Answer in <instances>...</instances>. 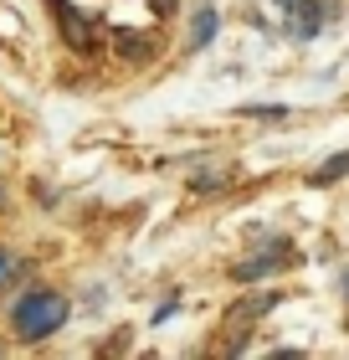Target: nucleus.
<instances>
[{
  "label": "nucleus",
  "instance_id": "1",
  "mask_svg": "<svg viewBox=\"0 0 349 360\" xmlns=\"http://www.w3.org/2000/svg\"><path fill=\"white\" fill-rule=\"evenodd\" d=\"M67 299H62L57 288H31V293H21L15 299V309H11V324H15V340H52L62 324H67Z\"/></svg>",
  "mask_w": 349,
  "mask_h": 360
},
{
  "label": "nucleus",
  "instance_id": "2",
  "mask_svg": "<svg viewBox=\"0 0 349 360\" xmlns=\"http://www.w3.org/2000/svg\"><path fill=\"white\" fill-rule=\"evenodd\" d=\"M319 26H324V6H319V0H293V6H288V31L298 41H313Z\"/></svg>",
  "mask_w": 349,
  "mask_h": 360
},
{
  "label": "nucleus",
  "instance_id": "3",
  "mask_svg": "<svg viewBox=\"0 0 349 360\" xmlns=\"http://www.w3.org/2000/svg\"><path fill=\"white\" fill-rule=\"evenodd\" d=\"M216 26H221L216 6H201V11H195V21H190V46H195V52H206V46L216 41Z\"/></svg>",
  "mask_w": 349,
  "mask_h": 360
},
{
  "label": "nucleus",
  "instance_id": "4",
  "mask_svg": "<svg viewBox=\"0 0 349 360\" xmlns=\"http://www.w3.org/2000/svg\"><path fill=\"white\" fill-rule=\"evenodd\" d=\"M57 15H62V31H67V41H77V46H93V21L82 11H67L57 0Z\"/></svg>",
  "mask_w": 349,
  "mask_h": 360
},
{
  "label": "nucleus",
  "instance_id": "5",
  "mask_svg": "<svg viewBox=\"0 0 349 360\" xmlns=\"http://www.w3.org/2000/svg\"><path fill=\"white\" fill-rule=\"evenodd\" d=\"M282 257H288V248H277V252H268V257H252V263H242L237 268V283H257V278H268Z\"/></svg>",
  "mask_w": 349,
  "mask_h": 360
},
{
  "label": "nucleus",
  "instance_id": "6",
  "mask_svg": "<svg viewBox=\"0 0 349 360\" xmlns=\"http://www.w3.org/2000/svg\"><path fill=\"white\" fill-rule=\"evenodd\" d=\"M339 175H349V150H344V155H334L329 165H319V170H313L308 180H313V186H334Z\"/></svg>",
  "mask_w": 349,
  "mask_h": 360
},
{
  "label": "nucleus",
  "instance_id": "7",
  "mask_svg": "<svg viewBox=\"0 0 349 360\" xmlns=\"http://www.w3.org/2000/svg\"><path fill=\"white\" fill-rule=\"evenodd\" d=\"M272 304H277V293H257V299H246V304L231 309V319H257V314H268Z\"/></svg>",
  "mask_w": 349,
  "mask_h": 360
},
{
  "label": "nucleus",
  "instance_id": "8",
  "mask_svg": "<svg viewBox=\"0 0 349 360\" xmlns=\"http://www.w3.org/2000/svg\"><path fill=\"white\" fill-rule=\"evenodd\" d=\"M242 119H262V124H272V119H288V108H282V103H252V108H242Z\"/></svg>",
  "mask_w": 349,
  "mask_h": 360
},
{
  "label": "nucleus",
  "instance_id": "9",
  "mask_svg": "<svg viewBox=\"0 0 349 360\" xmlns=\"http://www.w3.org/2000/svg\"><path fill=\"white\" fill-rule=\"evenodd\" d=\"M113 41H119V46H124L129 57H144V52H149V41H139V31H119V37H113Z\"/></svg>",
  "mask_w": 349,
  "mask_h": 360
},
{
  "label": "nucleus",
  "instance_id": "10",
  "mask_svg": "<svg viewBox=\"0 0 349 360\" xmlns=\"http://www.w3.org/2000/svg\"><path fill=\"white\" fill-rule=\"evenodd\" d=\"M11 273H15V263H11V257H6V252H0V283H6V278H11Z\"/></svg>",
  "mask_w": 349,
  "mask_h": 360
},
{
  "label": "nucleus",
  "instance_id": "11",
  "mask_svg": "<svg viewBox=\"0 0 349 360\" xmlns=\"http://www.w3.org/2000/svg\"><path fill=\"white\" fill-rule=\"evenodd\" d=\"M149 6H154L159 15H170V11H175V0H149Z\"/></svg>",
  "mask_w": 349,
  "mask_h": 360
},
{
  "label": "nucleus",
  "instance_id": "12",
  "mask_svg": "<svg viewBox=\"0 0 349 360\" xmlns=\"http://www.w3.org/2000/svg\"><path fill=\"white\" fill-rule=\"evenodd\" d=\"M272 6H277V11H288V6H293V0H272Z\"/></svg>",
  "mask_w": 349,
  "mask_h": 360
},
{
  "label": "nucleus",
  "instance_id": "13",
  "mask_svg": "<svg viewBox=\"0 0 349 360\" xmlns=\"http://www.w3.org/2000/svg\"><path fill=\"white\" fill-rule=\"evenodd\" d=\"M344 293H349V268H344Z\"/></svg>",
  "mask_w": 349,
  "mask_h": 360
}]
</instances>
